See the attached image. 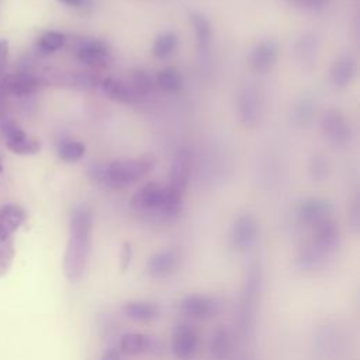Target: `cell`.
<instances>
[{
    "label": "cell",
    "mask_w": 360,
    "mask_h": 360,
    "mask_svg": "<svg viewBox=\"0 0 360 360\" xmlns=\"http://www.w3.org/2000/svg\"><path fill=\"white\" fill-rule=\"evenodd\" d=\"M91 228L93 218L87 207L79 205L72 210L69 219V240L63 255V274L76 283L84 273L91 252Z\"/></svg>",
    "instance_id": "obj_1"
},
{
    "label": "cell",
    "mask_w": 360,
    "mask_h": 360,
    "mask_svg": "<svg viewBox=\"0 0 360 360\" xmlns=\"http://www.w3.org/2000/svg\"><path fill=\"white\" fill-rule=\"evenodd\" d=\"M263 267L259 262H252L245 270L242 291L236 311V328L239 335L245 339L252 338L255 333L257 305L263 291Z\"/></svg>",
    "instance_id": "obj_2"
},
{
    "label": "cell",
    "mask_w": 360,
    "mask_h": 360,
    "mask_svg": "<svg viewBox=\"0 0 360 360\" xmlns=\"http://www.w3.org/2000/svg\"><path fill=\"white\" fill-rule=\"evenodd\" d=\"M153 167V162L148 158L141 159H117L108 165H93L91 177L100 183L112 187H128L142 180Z\"/></svg>",
    "instance_id": "obj_3"
},
{
    "label": "cell",
    "mask_w": 360,
    "mask_h": 360,
    "mask_svg": "<svg viewBox=\"0 0 360 360\" xmlns=\"http://www.w3.org/2000/svg\"><path fill=\"white\" fill-rule=\"evenodd\" d=\"M0 132L6 146L15 155H35L41 149L39 141L28 135L14 120L8 117H0Z\"/></svg>",
    "instance_id": "obj_4"
},
{
    "label": "cell",
    "mask_w": 360,
    "mask_h": 360,
    "mask_svg": "<svg viewBox=\"0 0 360 360\" xmlns=\"http://www.w3.org/2000/svg\"><path fill=\"white\" fill-rule=\"evenodd\" d=\"M42 82V77L35 72L22 69L10 75H4L0 83V93L3 97H28L39 90Z\"/></svg>",
    "instance_id": "obj_5"
},
{
    "label": "cell",
    "mask_w": 360,
    "mask_h": 360,
    "mask_svg": "<svg viewBox=\"0 0 360 360\" xmlns=\"http://www.w3.org/2000/svg\"><path fill=\"white\" fill-rule=\"evenodd\" d=\"M259 238V224L252 215H239L231 225L229 243L236 252H248Z\"/></svg>",
    "instance_id": "obj_6"
},
{
    "label": "cell",
    "mask_w": 360,
    "mask_h": 360,
    "mask_svg": "<svg viewBox=\"0 0 360 360\" xmlns=\"http://www.w3.org/2000/svg\"><path fill=\"white\" fill-rule=\"evenodd\" d=\"M238 114L246 127H255L262 115V97L257 87L246 83L238 94Z\"/></svg>",
    "instance_id": "obj_7"
},
{
    "label": "cell",
    "mask_w": 360,
    "mask_h": 360,
    "mask_svg": "<svg viewBox=\"0 0 360 360\" xmlns=\"http://www.w3.org/2000/svg\"><path fill=\"white\" fill-rule=\"evenodd\" d=\"M166 195V186H162L158 181H149L142 186L131 198V207L143 211L159 214L162 211Z\"/></svg>",
    "instance_id": "obj_8"
},
{
    "label": "cell",
    "mask_w": 360,
    "mask_h": 360,
    "mask_svg": "<svg viewBox=\"0 0 360 360\" xmlns=\"http://www.w3.org/2000/svg\"><path fill=\"white\" fill-rule=\"evenodd\" d=\"M180 309L193 319H210L219 312L221 304L208 294H188L180 301Z\"/></svg>",
    "instance_id": "obj_9"
},
{
    "label": "cell",
    "mask_w": 360,
    "mask_h": 360,
    "mask_svg": "<svg viewBox=\"0 0 360 360\" xmlns=\"http://www.w3.org/2000/svg\"><path fill=\"white\" fill-rule=\"evenodd\" d=\"M181 255L176 248H166L155 252L146 262V273L152 278H166L177 271Z\"/></svg>",
    "instance_id": "obj_10"
},
{
    "label": "cell",
    "mask_w": 360,
    "mask_h": 360,
    "mask_svg": "<svg viewBox=\"0 0 360 360\" xmlns=\"http://www.w3.org/2000/svg\"><path fill=\"white\" fill-rule=\"evenodd\" d=\"M193 169V152L188 146H180L173 156L170 169V183L167 184L173 190L184 194Z\"/></svg>",
    "instance_id": "obj_11"
},
{
    "label": "cell",
    "mask_w": 360,
    "mask_h": 360,
    "mask_svg": "<svg viewBox=\"0 0 360 360\" xmlns=\"http://www.w3.org/2000/svg\"><path fill=\"white\" fill-rule=\"evenodd\" d=\"M198 347V333L190 323H179L172 333V353L176 360H190Z\"/></svg>",
    "instance_id": "obj_12"
},
{
    "label": "cell",
    "mask_w": 360,
    "mask_h": 360,
    "mask_svg": "<svg viewBox=\"0 0 360 360\" xmlns=\"http://www.w3.org/2000/svg\"><path fill=\"white\" fill-rule=\"evenodd\" d=\"M333 214V204L325 198H309L300 204L297 208V219L305 226L314 228L315 225L330 219Z\"/></svg>",
    "instance_id": "obj_13"
},
{
    "label": "cell",
    "mask_w": 360,
    "mask_h": 360,
    "mask_svg": "<svg viewBox=\"0 0 360 360\" xmlns=\"http://www.w3.org/2000/svg\"><path fill=\"white\" fill-rule=\"evenodd\" d=\"M311 242L319 248L323 253L333 257L340 245V229L339 225L330 218L312 228Z\"/></svg>",
    "instance_id": "obj_14"
},
{
    "label": "cell",
    "mask_w": 360,
    "mask_h": 360,
    "mask_svg": "<svg viewBox=\"0 0 360 360\" xmlns=\"http://www.w3.org/2000/svg\"><path fill=\"white\" fill-rule=\"evenodd\" d=\"M278 58L277 44L271 39L257 42L249 53V66L257 73H264L273 69Z\"/></svg>",
    "instance_id": "obj_15"
},
{
    "label": "cell",
    "mask_w": 360,
    "mask_h": 360,
    "mask_svg": "<svg viewBox=\"0 0 360 360\" xmlns=\"http://www.w3.org/2000/svg\"><path fill=\"white\" fill-rule=\"evenodd\" d=\"M321 128L325 136L335 145L346 143L350 138V127L338 110H329L321 120Z\"/></svg>",
    "instance_id": "obj_16"
},
{
    "label": "cell",
    "mask_w": 360,
    "mask_h": 360,
    "mask_svg": "<svg viewBox=\"0 0 360 360\" xmlns=\"http://www.w3.org/2000/svg\"><path fill=\"white\" fill-rule=\"evenodd\" d=\"M76 58L90 66H101L107 60L108 48L105 42L94 38H86L77 42L75 48Z\"/></svg>",
    "instance_id": "obj_17"
},
{
    "label": "cell",
    "mask_w": 360,
    "mask_h": 360,
    "mask_svg": "<svg viewBox=\"0 0 360 360\" xmlns=\"http://www.w3.org/2000/svg\"><path fill=\"white\" fill-rule=\"evenodd\" d=\"M117 347L124 356H138L156 352V342L141 332H125L120 338Z\"/></svg>",
    "instance_id": "obj_18"
},
{
    "label": "cell",
    "mask_w": 360,
    "mask_h": 360,
    "mask_svg": "<svg viewBox=\"0 0 360 360\" xmlns=\"http://www.w3.org/2000/svg\"><path fill=\"white\" fill-rule=\"evenodd\" d=\"M332 257L323 253L319 248H316L311 240L304 243L297 255V266L307 271V273H314L318 270H322L328 266L329 260Z\"/></svg>",
    "instance_id": "obj_19"
},
{
    "label": "cell",
    "mask_w": 360,
    "mask_h": 360,
    "mask_svg": "<svg viewBox=\"0 0 360 360\" xmlns=\"http://www.w3.org/2000/svg\"><path fill=\"white\" fill-rule=\"evenodd\" d=\"M27 214L18 204H4L0 207V239H10L25 222Z\"/></svg>",
    "instance_id": "obj_20"
},
{
    "label": "cell",
    "mask_w": 360,
    "mask_h": 360,
    "mask_svg": "<svg viewBox=\"0 0 360 360\" xmlns=\"http://www.w3.org/2000/svg\"><path fill=\"white\" fill-rule=\"evenodd\" d=\"M356 72H357V62L354 56L346 53L339 56L333 63L329 73V80L332 86L342 89L352 83V80L356 76Z\"/></svg>",
    "instance_id": "obj_21"
},
{
    "label": "cell",
    "mask_w": 360,
    "mask_h": 360,
    "mask_svg": "<svg viewBox=\"0 0 360 360\" xmlns=\"http://www.w3.org/2000/svg\"><path fill=\"white\" fill-rule=\"evenodd\" d=\"M121 311L127 318L132 321L145 322V321L156 319L160 314V307L153 301L129 300L122 304Z\"/></svg>",
    "instance_id": "obj_22"
},
{
    "label": "cell",
    "mask_w": 360,
    "mask_h": 360,
    "mask_svg": "<svg viewBox=\"0 0 360 360\" xmlns=\"http://www.w3.org/2000/svg\"><path fill=\"white\" fill-rule=\"evenodd\" d=\"M315 345H316V350L323 357L335 356L342 346V336L339 329H336L332 325L322 326L315 336Z\"/></svg>",
    "instance_id": "obj_23"
},
{
    "label": "cell",
    "mask_w": 360,
    "mask_h": 360,
    "mask_svg": "<svg viewBox=\"0 0 360 360\" xmlns=\"http://www.w3.org/2000/svg\"><path fill=\"white\" fill-rule=\"evenodd\" d=\"M100 84L104 93L115 101L129 104V103H135L139 98L138 94L134 91V89L129 86V83H125L117 77H105L101 80Z\"/></svg>",
    "instance_id": "obj_24"
},
{
    "label": "cell",
    "mask_w": 360,
    "mask_h": 360,
    "mask_svg": "<svg viewBox=\"0 0 360 360\" xmlns=\"http://www.w3.org/2000/svg\"><path fill=\"white\" fill-rule=\"evenodd\" d=\"M190 22L194 28L195 34V42L197 46L201 52H207L211 46L212 42V27L208 21V18L198 13V11H191L190 13Z\"/></svg>",
    "instance_id": "obj_25"
},
{
    "label": "cell",
    "mask_w": 360,
    "mask_h": 360,
    "mask_svg": "<svg viewBox=\"0 0 360 360\" xmlns=\"http://www.w3.org/2000/svg\"><path fill=\"white\" fill-rule=\"evenodd\" d=\"M232 350V338L226 328L218 326L210 339V352L211 356L217 360H224L229 356Z\"/></svg>",
    "instance_id": "obj_26"
},
{
    "label": "cell",
    "mask_w": 360,
    "mask_h": 360,
    "mask_svg": "<svg viewBox=\"0 0 360 360\" xmlns=\"http://www.w3.org/2000/svg\"><path fill=\"white\" fill-rule=\"evenodd\" d=\"M156 84L162 91L167 94H174L179 93L183 87V76L179 69L167 66L158 73Z\"/></svg>",
    "instance_id": "obj_27"
},
{
    "label": "cell",
    "mask_w": 360,
    "mask_h": 360,
    "mask_svg": "<svg viewBox=\"0 0 360 360\" xmlns=\"http://www.w3.org/2000/svg\"><path fill=\"white\" fill-rule=\"evenodd\" d=\"M177 46V35L172 31L162 32L158 35L152 44V53L155 58L163 59L170 56Z\"/></svg>",
    "instance_id": "obj_28"
},
{
    "label": "cell",
    "mask_w": 360,
    "mask_h": 360,
    "mask_svg": "<svg viewBox=\"0 0 360 360\" xmlns=\"http://www.w3.org/2000/svg\"><path fill=\"white\" fill-rule=\"evenodd\" d=\"M65 42H66V38L62 32L48 31V32L42 34L41 38L38 39V51L45 55L55 53L65 46Z\"/></svg>",
    "instance_id": "obj_29"
},
{
    "label": "cell",
    "mask_w": 360,
    "mask_h": 360,
    "mask_svg": "<svg viewBox=\"0 0 360 360\" xmlns=\"http://www.w3.org/2000/svg\"><path fill=\"white\" fill-rule=\"evenodd\" d=\"M84 153H86V146L79 141L66 139V141H62L58 146V155L65 162H77L84 156Z\"/></svg>",
    "instance_id": "obj_30"
},
{
    "label": "cell",
    "mask_w": 360,
    "mask_h": 360,
    "mask_svg": "<svg viewBox=\"0 0 360 360\" xmlns=\"http://www.w3.org/2000/svg\"><path fill=\"white\" fill-rule=\"evenodd\" d=\"M129 86L134 89V91L138 94V97H143L146 96L150 90H152V79L150 76L148 75V72H143V70H135L131 76V80H129Z\"/></svg>",
    "instance_id": "obj_31"
},
{
    "label": "cell",
    "mask_w": 360,
    "mask_h": 360,
    "mask_svg": "<svg viewBox=\"0 0 360 360\" xmlns=\"http://www.w3.org/2000/svg\"><path fill=\"white\" fill-rule=\"evenodd\" d=\"M15 256L13 238L0 239V277H3L13 264Z\"/></svg>",
    "instance_id": "obj_32"
},
{
    "label": "cell",
    "mask_w": 360,
    "mask_h": 360,
    "mask_svg": "<svg viewBox=\"0 0 360 360\" xmlns=\"http://www.w3.org/2000/svg\"><path fill=\"white\" fill-rule=\"evenodd\" d=\"M312 112H314V104L309 100H302L298 105H295L292 111V117H294V121H297L298 124H305L307 121L311 120Z\"/></svg>",
    "instance_id": "obj_33"
},
{
    "label": "cell",
    "mask_w": 360,
    "mask_h": 360,
    "mask_svg": "<svg viewBox=\"0 0 360 360\" xmlns=\"http://www.w3.org/2000/svg\"><path fill=\"white\" fill-rule=\"evenodd\" d=\"M311 173L315 179H325L328 176V160L323 156L314 158L311 163Z\"/></svg>",
    "instance_id": "obj_34"
},
{
    "label": "cell",
    "mask_w": 360,
    "mask_h": 360,
    "mask_svg": "<svg viewBox=\"0 0 360 360\" xmlns=\"http://www.w3.org/2000/svg\"><path fill=\"white\" fill-rule=\"evenodd\" d=\"M7 58H8V42L7 39H0V83L1 79L4 77V70L7 65ZM3 96L0 93V117H1V107H3Z\"/></svg>",
    "instance_id": "obj_35"
},
{
    "label": "cell",
    "mask_w": 360,
    "mask_h": 360,
    "mask_svg": "<svg viewBox=\"0 0 360 360\" xmlns=\"http://www.w3.org/2000/svg\"><path fill=\"white\" fill-rule=\"evenodd\" d=\"M131 260H132V248L128 242H125L120 249V269L125 271L129 267Z\"/></svg>",
    "instance_id": "obj_36"
},
{
    "label": "cell",
    "mask_w": 360,
    "mask_h": 360,
    "mask_svg": "<svg viewBox=\"0 0 360 360\" xmlns=\"http://www.w3.org/2000/svg\"><path fill=\"white\" fill-rule=\"evenodd\" d=\"M315 41L314 38L305 35L301 41H300V45H298V51L302 53L304 59H307L308 56H312L314 55V51H315Z\"/></svg>",
    "instance_id": "obj_37"
},
{
    "label": "cell",
    "mask_w": 360,
    "mask_h": 360,
    "mask_svg": "<svg viewBox=\"0 0 360 360\" xmlns=\"http://www.w3.org/2000/svg\"><path fill=\"white\" fill-rule=\"evenodd\" d=\"M291 4H295L297 7L307 8V10H319L325 6L326 0H288Z\"/></svg>",
    "instance_id": "obj_38"
},
{
    "label": "cell",
    "mask_w": 360,
    "mask_h": 360,
    "mask_svg": "<svg viewBox=\"0 0 360 360\" xmlns=\"http://www.w3.org/2000/svg\"><path fill=\"white\" fill-rule=\"evenodd\" d=\"M100 360H125V356L118 350V347H110L101 354Z\"/></svg>",
    "instance_id": "obj_39"
},
{
    "label": "cell",
    "mask_w": 360,
    "mask_h": 360,
    "mask_svg": "<svg viewBox=\"0 0 360 360\" xmlns=\"http://www.w3.org/2000/svg\"><path fill=\"white\" fill-rule=\"evenodd\" d=\"M350 222L353 225L354 229H359V222H360V211H359V201L354 200L353 202V207L350 210Z\"/></svg>",
    "instance_id": "obj_40"
},
{
    "label": "cell",
    "mask_w": 360,
    "mask_h": 360,
    "mask_svg": "<svg viewBox=\"0 0 360 360\" xmlns=\"http://www.w3.org/2000/svg\"><path fill=\"white\" fill-rule=\"evenodd\" d=\"M59 3H62L63 6H69V7H82L84 6L89 0H58Z\"/></svg>",
    "instance_id": "obj_41"
},
{
    "label": "cell",
    "mask_w": 360,
    "mask_h": 360,
    "mask_svg": "<svg viewBox=\"0 0 360 360\" xmlns=\"http://www.w3.org/2000/svg\"><path fill=\"white\" fill-rule=\"evenodd\" d=\"M1 172H3V163H1V156H0V174H1Z\"/></svg>",
    "instance_id": "obj_42"
},
{
    "label": "cell",
    "mask_w": 360,
    "mask_h": 360,
    "mask_svg": "<svg viewBox=\"0 0 360 360\" xmlns=\"http://www.w3.org/2000/svg\"><path fill=\"white\" fill-rule=\"evenodd\" d=\"M245 360H250V359H245Z\"/></svg>",
    "instance_id": "obj_43"
}]
</instances>
